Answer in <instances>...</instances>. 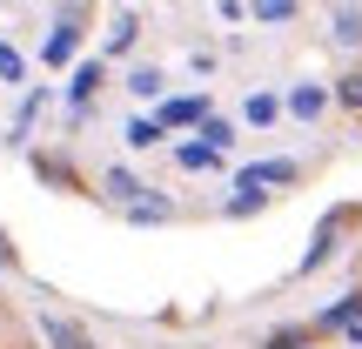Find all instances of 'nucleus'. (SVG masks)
Returning a JSON list of instances; mask_svg holds the SVG:
<instances>
[{"instance_id":"obj_3","label":"nucleus","mask_w":362,"mask_h":349,"mask_svg":"<svg viewBox=\"0 0 362 349\" xmlns=\"http://www.w3.org/2000/svg\"><path fill=\"white\" fill-rule=\"evenodd\" d=\"M34 329H40V343H47V349H101L88 329L74 323V316H61V309H40V316H34Z\"/></svg>"},{"instance_id":"obj_1","label":"nucleus","mask_w":362,"mask_h":349,"mask_svg":"<svg viewBox=\"0 0 362 349\" xmlns=\"http://www.w3.org/2000/svg\"><path fill=\"white\" fill-rule=\"evenodd\" d=\"M342 222H349V215H342V208H329V215L315 222V235H309V248H302L296 275H315V269H322V262H329V256H336V248H342Z\"/></svg>"},{"instance_id":"obj_11","label":"nucleus","mask_w":362,"mask_h":349,"mask_svg":"<svg viewBox=\"0 0 362 349\" xmlns=\"http://www.w3.org/2000/svg\"><path fill=\"white\" fill-rule=\"evenodd\" d=\"M128 94L134 101H168V74L161 67H128Z\"/></svg>"},{"instance_id":"obj_18","label":"nucleus","mask_w":362,"mask_h":349,"mask_svg":"<svg viewBox=\"0 0 362 349\" xmlns=\"http://www.w3.org/2000/svg\"><path fill=\"white\" fill-rule=\"evenodd\" d=\"M134 40H141V21H134V13H115V27H107V61H115V54H128Z\"/></svg>"},{"instance_id":"obj_10","label":"nucleus","mask_w":362,"mask_h":349,"mask_svg":"<svg viewBox=\"0 0 362 349\" xmlns=\"http://www.w3.org/2000/svg\"><path fill=\"white\" fill-rule=\"evenodd\" d=\"M282 121V94H269V88H255L242 101V128H275Z\"/></svg>"},{"instance_id":"obj_21","label":"nucleus","mask_w":362,"mask_h":349,"mask_svg":"<svg viewBox=\"0 0 362 349\" xmlns=\"http://www.w3.org/2000/svg\"><path fill=\"white\" fill-rule=\"evenodd\" d=\"M27 81V61H21V47H7L0 40V88H21Z\"/></svg>"},{"instance_id":"obj_16","label":"nucleus","mask_w":362,"mask_h":349,"mask_svg":"<svg viewBox=\"0 0 362 349\" xmlns=\"http://www.w3.org/2000/svg\"><path fill=\"white\" fill-rule=\"evenodd\" d=\"M194 135H202V142H208V148H221V155H228V148H235V142H242V128H235V121H228V115H208V121H202V128H194Z\"/></svg>"},{"instance_id":"obj_12","label":"nucleus","mask_w":362,"mask_h":349,"mask_svg":"<svg viewBox=\"0 0 362 349\" xmlns=\"http://www.w3.org/2000/svg\"><path fill=\"white\" fill-rule=\"evenodd\" d=\"M74 13H67V21L61 27H54V34H47V47H40V61H47V67H67V61H74Z\"/></svg>"},{"instance_id":"obj_24","label":"nucleus","mask_w":362,"mask_h":349,"mask_svg":"<svg viewBox=\"0 0 362 349\" xmlns=\"http://www.w3.org/2000/svg\"><path fill=\"white\" fill-rule=\"evenodd\" d=\"M13 262H21V256H13V242H7V229H0V269H13Z\"/></svg>"},{"instance_id":"obj_14","label":"nucleus","mask_w":362,"mask_h":349,"mask_svg":"<svg viewBox=\"0 0 362 349\" xmlns=\"http://www.w3.org/2000/svg\"><path fill=\"white\" fill-rule=\"evenodd\" d=\"M302 13V0H248V21H262V27H288Z\"/></svg>"},{"instance_id":"obj_6","label":"nucleus","mask_w":362,"mask_h":349,"mask_svg":"<svg viewBox=\"0 0 362 349\" xmlns=\"http://www.w3.org/2000/svg\"><path fill=\"white\" fill-rule=\"evenodd\" d=\"M121 222H134V229H161V222H175V202L148 188L141 202H128V208H121Z\"/></svg>"},{"instance_id":"obj_9","label":"nucleus","mask_w":362,"mask_h":349,"mask_svg":"<svg viewBox=\"0 0 362 349\" xmlns=\"http://www.w3.org/2000/svg\"><path fill=\"white\" fill-rule=\"evenodd\" d=\"M329 40H336V47H362V7H356V0H336V13H329Z\"/></svg>"},{"instance_id":"obj_25","label":"nucleus","mask_w":362,"mask_h":349,"mask_svg":"<svg viewBox=\"0 0 362 349\" xmlns=\"http://www.w3.org/2000/svg\"><path fill=\"white\" fill-rule=\"evenodd\" d=\"M342 343H349V349H362V316H356L349 329H342Z\"/></svg>"},{"instance_id":"obj_15","label":"nucleus","mask_w":362,"mask_h":349,"mask_svg":"<svg viewBox=\"0 0 362 349\" xmlns=\"http://www.w3.org/2000/svg\"><path fill=\"white\" fill-rule=\"evenodd\" d=\"M262 349H315V329L309 323H282V329L262 336Z\"/></svg>"},{"instance_id":"obj_7","label":"nucleus","mask_w":362,"mask_h":349,"mask_svg":"<svg viewBox=\"0 0 362 349\" xmlns=\"http://www.w3.org/2000/svg\"><path fill=\"white\" fill-rule=\"evenodd\" d=\"M356 316H362V289H349V296H336V302H329V309L315 316L309 329H315V336H336V329H349Z\"/></svg>"},{"instance_id":"obj_20","label":"nucleus","mask_w":362,"mask_h":349,"mask_svg":"<svg viewBox=\"0 0 362 349\" xmlns=\"http://www.w3.org/2000/svg\"><path fill=\"white\" fill-rule=\"evenodd\" d=\"M262 208H269V195H262V188H235L228 202H221V215L242 222V215H262Z\"/></svg>"},{"instance_id":"obj_5","label":"nucleus","mask_w":362,"mask_h":349,"mask_svg":"<svg viewBox=\"0 0 362 349\" xmlns=\"http://www.w3.org/2000/svg\"><path fill=\"white\" fill-rule=\"evenodd\" d=\"M208 115H215V108H208L202 94H168V101H161V115H155V121H161V128L175 135V128H202Z\"/></svg>"},{"instance_id":"obj_23","label":"nucleus","mask_w":362,"mask_h":349,"mask_svg":"<svg viewBox=\"0 0 362 349\" xmlns=\"http://www.w3.org/2000/svg\"><path fill=\"white\" fill-rule=\"evenodd\" d=\"M215 13L221 21H248V0H215Z\"/></svg>"},{"instance_id":"obj_2","label":"nucleus","mask_w":362,"mask_h":349,"mask_svg":"<svg viewBox=\"0 0 362 349\" xmlns=\"http://www.w3.org/2000/svg\"><path fill=\"white\" fill-rule=\"evenodd\" d=\"M302 168L288 155H275V161H248V168H235V188H262V195H275V188H296Z\"/></svg>"},{"instance_id":"obj_13","label":"nucleus","mask_w":362,"mask_h":349,"mask_svg":"<svg viewBox=\"0 0 362 349\" xmlns=\"http://www.w3.org/2000/svg\"><path fill=\"white\" fill-rule=\"evenodd\" d=\"M175 168L208 175V168H221V148H208V142H181V148H175Z\"/></svg>"},{"instance_id":"obj_8","label":"nucleus","mask_w":362,"mask_h":349,"mask_svg":"<svg viewBox=\"0 0 362 349\" xmlns=\"http://www.w3.org/2000/svg\"><path fill=\"white\" fill-rule=\"evenodd\" d=\"M101 195L115 208H128V202H141V195H148V181L134 175V168H101Z\"/></svg>"},{"instance_id":"obj_17","label":"nucleus","mask_w":362,"mask_h":349,"mask_svg":"<svg viewBox=\"0 0 362 349\" xmlns=\"http://www.w3.org/2000/svg\"><path fill=\"white\" fill-rule=\"evenodd\" d=\"M121 135H128V148H161V142H168V128H161L155 115H134Z\"/></svg>"},{"instance_id":"obj_22","label":"nucleus","mask_w":362,"mask_h":349,"mask_svg":"<svg viewBox=\"0 0 362 349\" xmlns=\"http://www.w3.org/2000/svg\"><path fill=\"white\" fill-rule=\"evenodd\" d=\"M336 101H342V108H356V115H362V67H349V74L336 81Z\"/></svg>"},{"instance_id":"obj_19","label":"nucleus","mask_w":362,"mask_h":349,"mask_svg":"<svg viewBox=\"0 0 362 349\" xmlns=\"http://www.w3.org/2000/svg\"><path fill=\"white\" fill-rule=\"evenodd\" d=\"M101 74H107L101 61H81V67H74V81H67V101H94V88H101Z\"/></svg>"},{"instance_id":"obj_4","label":"nucleus","mask_w":362,"mask_h":349,"mask_svg":"<svg viewBox=\"0 0 362 349\" xmlns=\"http://www.w3.org/2000/svg\"><path fill=\"white\" fill-rule=\"evenodd\" d=\"M329 101H336V94H329L322 81H296V88H288V101H282V115H296L302 128H315V121L329 115Z\"/></svg>"}]
</instances>
